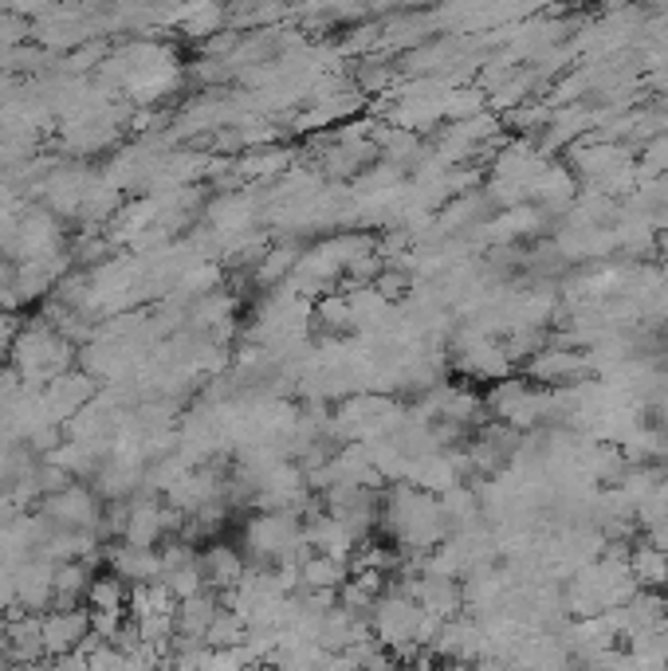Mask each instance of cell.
<instances>
[{
	"instance_id": "1",
	"label": "cell",
	"mask_w": 668,
	"mask_h": 671,
	"mask_svg": "<svg viewBox=\"0 0 668 671\" xmlns=\"http://www.w3.org/2000/svg\"><path fill=\"white\" fill-rule=\"evenodd\" d=\"M418 624H421V605L410 601L405 593H382L377 605L370 609V632L393 655L418 652Z\"/></svg>"
},
{
	"instance_id": "2",
	"label": "cell",
	"mask_w": 668,
	"mask_h": 671,
	"mask_svg": "<svg viewBox=\"0 0 668 671\" xmlns=\"http://www.w3.org/2000/svg\"><path fill=\"white\" fill-rule=\"evenodd\" d=\"M91 637V613L87 609H51L43 613V655L59 660V655H71L84 648V640Z\"/></svg>"
},
{
	"instance_id": "3",
	"label": "cell",
	"mask_w": 668,
	"mask_h": 671,
	"mask_svg": "<svg viewBox=\"0 0 668 671\" xmlns=\"http://www.w3.org/2000/svg\"><path fill=\"white\" fill-rule=\"evenodd\" d=\"M43 514L56 522L59 531H99V503H95L91 491L76 487V483L59 495L43 499Z\"/></svg>"
},
{
	"instance_id": "4",
	"label": "cell",
	"mask_w": 668,
	"mask_h": 671,
	"mask_svg": "<svg viewBox=\"0 0 668 671\" xmlns=\"http://www.w3.org/2000/svg\"><path fill=\"white\" fill-rule=\"evenodd\" d=\"M590 369V357L574 354V349H562V346H543L539 354L527 362V377L534 382H547V385H562V382H578L582 373Z\"/></svg>"
},
{
	"instance_id": "5",
	"label": "cell",
	"mask_w": 668,
	"mask_h": 671,
	"mask_svg": "<svg viewBox=\"0 0 668 671\" xmlns=\"http://www.w3.org/2000/svg\"><path fill=\"white\" fill-rule=\"evenodd\" d=\"M110 562V573L122 578L126 585H154L161 581V554L158 550H143V546H115L107 554Z\"/></svg>"
},
{
	"instance_id": "6",
	"label": "cell",
	"mask_w": 668,
	"mask_h": 671,
	"mask_svg": "<svg viewBox=\"0 0 668 671\" xmlns=\"http://www.w3.org/2000/svg\"><path fill=\"white\" fill-rule=\"evenodd\" d=\"M217 596L205 589V593L197 596H185V601H177V613H174V632L177 640H185V644H205V632H209L213 616H217Z\"/></svg>"
},
{
	"instance_id": "7",
	"label": "cell",
	"mask_w": 668,
	"mask_h": 671,
	"mask_svg": "<svg viewBox=\"0 0 668 671\" xmlns=\"http://www.w3.org/2000/svg\"><path fill=\"white\" fill-rule=\"evenodd\" d=\"M95 565L91 562H67L56 570V585H51V609L67 613V609H84L87 593H91Z\"/></svg>"
},
{
	"instance_id": "8",
	"label": "cell",
	"mask_w": 668,
	"mask_h": 671,
	"mask_svg": "<svg viewBox=\"0 0 668 671\" xmlns=\"http://www.w3.org/2000/svg\"><path fill=\"white\" fill-rule=\"evenodd\" d=\"M200 570H205V585L213 589H236L244 581V573H248V565H244L240 550L225 546V542H217V546L205 550V557H200Z\"/></svg>"
},
{
	"instance_id": "9",
	"label": "cell",
	"mask_w": 668,
	"mask_h": 671,
	"mask_svg": "<svg viewBox=\"0 0 668 671\" xmlns=\"http://www.w3.org/2000/svg\"><path fill=\"white\" fill-rule=\"evenodd\" d=\"M351 581V565L326 554H311L299 565V593H338Z\"/></svg>"
},
{
	"instance_id": "10",
	"label": "cell",
	"mask_w": 668,
	"mask_h": 671,
	"mask_svg": "<svg viewBox=\"0 0 668 671\" xmlns=\"http://www.w3.org/2000/svg\"><path fill=\"white\" fill-rule=\"evenodd\" d=\"M629 573H633V581L641 589H665L668 585V554L657 546H649V542H637L633 550H629Z\"/></svg>"
},
{
	"instance_id": "11",
	"label": "cell",
	"mask_w": 668,
	"mask_h": 671,
	"mask_svg": "<svg viewBox=\"0 0 668 671\" xmlns=\"http://www.w3.org/2000/svg\"><path fill=\"white\" fill-rule=\"evenodd\" d=\"M126 596H130V585H126L122 578H115V573H99V578L91 581L87 601H91L95 613H126Z\"/></svg>"
},
{
	"instance_id": "12",
	"label": "cell",
	"mask_w": 668,
	"mask_h": 671,
	"mask_svg": "<svg viewBox=\"0 0 668 671\" xmlns=\"http://www.w3.org/2000/svg\"><path fill=\"white\" fill-rule=\"evenodd\" d=\"M244 637H248L244 616H236L233 609L220 605L217 616H213V624H209V632H205V648H213V652H220V648H240Z\"/></svg>"
},
{
	"instance_id": "13",
	"label": "cell",
	"mask_w": 668,
	"mask_h": 671,
	"mask_svg": "<svg viewBox=\"0 0 668 671\" xmlns=\"http://www.w3.org/2000/svg\"><path fill=\"white\" fill-rule=\"evenodd\" d=\"M295 248H276L272 256H264V264H259V283H276V279H284V272L287 267H295Z\"/></svg>"
},
{
	"instance_id": "14",
	"label": "cell",
	"mask_w": 668,
	"mask_h": 671,
	"mask_svg": "<svg viewBox=\"0 0 668 671\" xmlns=\"http://www.w3.org/2000/svg\"><path fill=\"white\" fill-rule=\"evenodd\" d=\"M665 589H668V585H665Z\"/></svg>"
}]
</instances>
